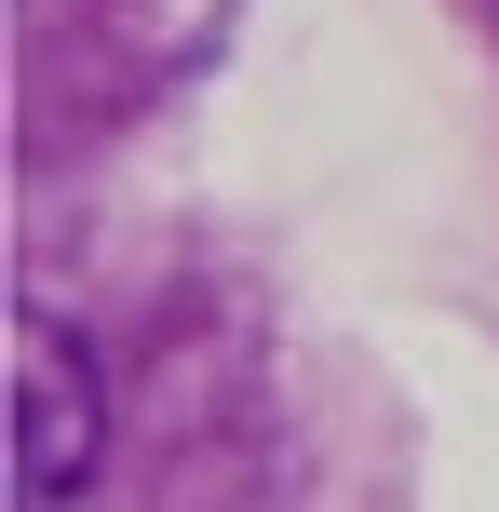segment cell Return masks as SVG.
Here are the masks:
<instances>
[{
    "instance_id": "cell-1",
    "label": "cell",
    "mask_w": 499,
    "mask_h": 512,
    "mask_svg": "<svg viewBox=\"0 0 499 512\" xmlns=\"http://www.w3.org/2000/svg\"><path fill=\"white\" fill-rule=\"evenodd\" d=\"M108 459V378L95 337L54 324L41 297H14V512H68Z\"/></svg>"
}]
</instances>
